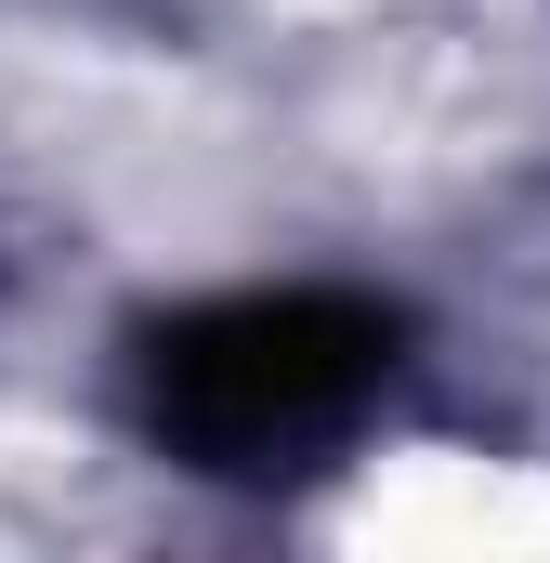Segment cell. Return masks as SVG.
Returning <instances> with one entry per match:
<instances>
[{
    "label": "cell",
    "mask_w": 550,
    "mask_h": 563,
    "mask_svg": "<svg viewBox=\"0 0 550 563\" xmlns=\"http://www.w3.org/2000/svg\"><path fill=\"white\" fill-rule=\"evenodd\" d=\"M407 367L394 301L367 288H237L170 314L132 354V407L184 472H288L315 445L381 407V380Z\"/></svg>",
    "instance_id": "1"
}]
</instances>
